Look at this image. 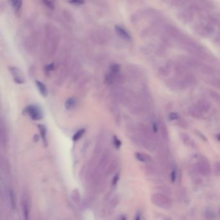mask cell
<instances>
[{"label": "cell", "mask_w": 220, "mask_h": 220, "mask_svg": "<svg viewBox=\"0 0 220 220\" xmlns=\"http://www.w3.org/2000/svg\"><path fill=\"white\" fill-rule=\"evenodd\" d=\"M152 201L155 205L164 209H169L172 207L171 199L161 192L154 194L152 197Z\"/></svg>", "instance_id": "6da1fadb"}, {"label": "cell", "mask_w": 220, "mask_h": 220, "mask_svg": "<svg viewBox=\"0 0 220 220\" xmlns=\"http://www.w3.org/2000/svg\"><path fill=\"white\" fill-rule=\"evenodd\" d=\"M24 113H27L29 114L33 120H40L43 118V113L40 107L36 105H30L25 108Z\"/></svg>", "instance_id": "7a4b0ae2"}, {"label": "cell", "mask_w": 220, "mask_h": 220, "mask_svg": "<svg viewBox=\"0 0 220 220\" xmlns=\"http://www.w3.org/2000/svg\"><path fill=\"white\" fill-rule=\"evenodd\" d=\"M197 168L200 174L204 176H208L210 174V167L209 162L207 158L203 157L200 158L197 163Z\"/></svg>", "instance_id": "3957f363"}, {"label": "cell", "mask_w": 220, "mask_h": 220, "mask_svg": "<svg viewBox=\"0 0 220 220\" xmlns=\"http://www.w3.org/2000/svg\"><path fill=\"white\" fill-rule=\"evenodd\" d=\"M9 71L13 77L14 82L18 84H24L25 82L24 76L19 68L16 67H10Z\"/></svg>", "instance_id": "277c9868"}, {"label": "cell", "mask_w": 220, "mask_h": 220, "mask_svg": "<svg viewBox=\"0 0 220 220\" xmlns=\"http://www.w3.org/2000/svg\"><path fill=\"white\" fill-rule=\"evenodd\" d=\"M115 30L118 35L123 40H125L127 41H130L132 40V38H131L130 34L125 29L122 27L121 26L118 25H115Z\"/></svg>", "instance_id": "5b68a950"}, {"label": "cell", "mask_w": 220, "mask_h": 220, "mask_svg": "<svg viewBox=\"0 0 220 220\" xmlns=\"http://www.w3.org/2000/svg\"><path fill=\"white\" fill-rule=\"evenodd\" d=\"M196 106L203 114L208 113L211 109V104L206 99L199 100Z\"/></svg>", "instance_id": "8992f818"}, {"label": "cell", "mask_w": 220, "mask_h": 220, "mask_svg": "<svg viewBox=\"0 0 220 220\" xmlns=\"http://www.w3.org/2000/svg\"><path fill=\"white\" fill-rule=\"evenodd\" d=\"M181 82L183 83L184 87L186 88L194 85L196 82V80L194 75L191 74V73H187L183 76V78L181 80Z\"/></svg>", "instance_id": "52a82bcc"}, {"label": "cell", "mask_w": 220, "mask_h": 220, "mask_svg": "<svg viewBox=\"0 0 220 220\" xmlns=\"http://www.w3.org/2000/svg\"><path fill=\"white\" fill-rule=\"evenodd\" d=\"M38 127L40 130V136L42 141H43L44 146H47L48 145V141L47 138V130H46V127L44 125H38Z\"/></svg>", "instance_id": "ba28073f"}, {"label": "cell", "mask_w": 220, "mask_h": 220, "mask_svg": "<svg viewBox=\"0 0 220 220\" xmlns=\"http://www.w3.org/2000/svg\"><path fill=\"white\" fill-rule=\"evenodd\" d=\"M35 83L37 88H38V90H39L40 92V94L43 96V97H47L48 96V89L45 85L38 80L36 81Z\"/></svg>", "instance_id": "9c48e42d"}, {"label": "cell", "mask_w": 220, "mask_h": 220, "mask_svg": "<svg viewBox=\"0 0 220 220\" xmlns=\"http://www.w3.org/2000/svg\"><path fill=\"white\" fill-rule=\"evenodd\" d=\"M160 130L162 138L165 141H167L168 140V131L166 125L163 122L160 123Z\"/></svg>", "instance_id": "30bf717a"}, {"label": "cell", "mask_w": 220, "mask_h": 220, "mask_svg": "<svg viewBox=\"0 0 220 220\" xmlns=\"http://www.w3.org/2000/svg\"><path fill=\"white\" fill-rule=\"evenodd\" d=\"M189 113L192 116L197 118H201L203 116V113L197 108L196 106L191 107L189 109Z\"/></svg>", "instance_id": "8fae6325"}, {"label": "cell", "mask_w": 220, "mask_h": 220, "mask_svg": "<svg viewBox=\"0 0 220 220\" xmlns=\"http://www.w3.org/2000/svg\"><path fill=\"white\" fill-rule=\"evenodd\" d=\"M9 1L12 5L13 9L16 13L20 12L22 7V0H9Z\"/></svg>", "instance_id": "7c38bea8"}, {"label": "cell", "mask_w": 220, "mask_h": 220, "mask_svg": "<svg viewBox=\"0 0 220 220\" xmlns=\"http://www.w3.org/2000/svg\"><path fill=\"white\" fill-rule=\"evenodd\" d=\"M214 32V29L212 26L209 25L204 26L201 30V33L204 36H210L212 35V34Z\"/></svg>", "instance_id": "4fadbf2b"}, {"label": "cell", "mask_w": 220, "mask_h": 220, "mask_svg": "<svg viewBox=\"0 0 220 220\" xmlns=\"http://www.w3.org/2000/svg\"><path fill=\"white\" fill-rule=\"evenodd\" d=\"M77 103V100L75 98H68L65 103V107L67 110H70L74 107Z\"/></svg>", "instance_id": "5bb4252c"}, {"label": "cell", "mask_w": 220, "mask_h": 220, "mask_svg": "<svg viewBox=\"0 0 220 220\" xmlns=\"http://www.w3.org/2000/svg\"><path fill=\"white\" fill-rule=\"evenodd\" d=\"M121 71V65L118 63L113 64L110 67V73L109 74L114 76L115 74H118Z\"/></svg>", "instance_id": "9a60e30c"}, {"label": "cell", "mask_w": 220, "mask_h": 220, "mask_svg": "<svg viewBox=\"0 0 220 220\" xmlns=\"http://www.w3.org/2000/svg\"><path fill=\"white\" fill-rule=\"evenodd\" d=\"M175 70L177 75L181 76H184L185 74L188 73L187 68L185 66H183V65H177L176 67Z\"/></svg>", "instance_id": "2e32d148"}, {"label": "cell", "mask_w": 220, "mask_h": 220, "mask_svg": "<svg viewBox=\"0 0 220 220\" xmlns=\"http://www.w3.org/2000/svg\"><path fill=\"white\" fill-rule=\"evenodd\" d=\"M136 157L137 159L141 162H147L151 161V158L149 156H146L145 154H143L141 153L137 152L136 153Z\"/></svg>", "instance_id": "e0dca14e"}, {"label": "cell", "mask_w": 220, "mask_h": 220, "mask_svg": "<svg viewBox=\"0 0 220 220\" xmlns=\"http://www.w3.org/2000/svg\"><path fill=\"white\" fill-rule=\"evenodd\" d=\"M9 196H10V199L11 207H12V208L13 210H15L16 208V197H15L14 192L13 190H10Z\"/></svg>", "instance_id": "ac0fdd59"}, {"label": "cell", "mask_w": 220, "mask_h": 220, "mask_svg": "<svg viewBox=\"0 0 220 220\" xmlns=\"http://www.w3.org/2000/svg\"><path fill=\"white\" fill-rule=\"evenodd\" d=\"M85 132V130L84 129H80L78 131H77V132L74 134V136H73V137H72V140L74 141H77L78 140H79V139L82 138V136H83V135L84 134Z\"/></svg>", "instance_id": "d6986e66"}, {"label": "cell", "mask_w": 220, "mask_h": 220, "mask_svg": "<svg viewBox=\"0 0 220 220\" xmlns=\"http://www.w3.org/2000/svg\"><path fill=\"white\" fill-rule=\"evenodd\" d=\"M181 139L182 140L183 142L184 143L185 145H191L192 143V141L191 140L190 137H189V136H188V135L186 134H185V133L181 134Z\"/></svg>", "instance_id": "ffe728a7"}, {"label": "cell", "mask_w": 220, "mask_h": 220, "mask_svg": "<svg viewBox=\"0 0 220 220\" xmlns=\"http://www.w3.org/2000/svg\"><path fill=\"white\" fill-rule=\"evenodd\" d=\"M177 168L176 166H173L171 174V180L172 182H174V181H176L177 178Z\"/></svg>", "instance_id": "44dd1931"}, {"label": "cell", "mask_w": 220, "mask_h": 220, "mask_svg": "<svg viewBox=\"0 0 220 220\" xmlns=\"http://www.w3.org/2000/svg\"><path fill=\"white\" fill-rule=\"evenodd\" d=\"M43 2L46 7H47L49 9L54 10L55 9V5L54 4L53 2L50 1V0H43Z\"/></svg>", "instance_id": "7402d4cb"}, {"label": "cell", "mask_w": 220, "mask_h": 220, "mask_svg": "<svg viewBox=\"0 0 220 220\" xmlns=\"http://www.w3.org/2000/svg\"><path fill=\"white\" fill-rule=\"evenodd\" d=\"M160 73L163 76H167V75L169 74V72H170V71L168 68L166 67H162L160 68Z\"/></svg>", "instance_id": "603a6c76"}, {"label": "cell", "mask_w": 220, "mask_h": 220, "mask_svg": "<svg viewBox=\"0 0 220 220\" xmlns=\"http://www.w3.org/2000/svg\"><path fill=\"white\" fill-rule=\"evenodd\" d=\"M168 118L170 120H171V121L177 120V119H180V116L176 113H171L168 115Z\"/></svg>", "instance_id": "cb8c5ba5"}, {"label": "cell", "mask_w": 220, "mask_h": 220, "mask_svg": "<svg viewBox=\"0 0 220 220\" xmlns=\"http://www.w3.org/2000/svg\"><path fill=\"white\" fill-rule=\"evenodd\" d=\"M113 143H114V146H116V149L120 148V146L121 145V142L116 136L113 137Z\"/></svg>", "instance_id": "d4e9b609"}, {"label": "cell", "mask_w": 220, "mask_h": 220, "mask_svg": "<svg viewBox=\"0 0 220 220\" xmlns=\"http://www.w3.org/2000/svg\"><path fill=\"white\" fill-rule=\"evenodd\" d=\"M24 214L25 219H28L29 218V207L26 202L24 203Z\"/></svg>", "instance_id": "484cf974"}, {"label": "cell", "mask_w": 220, "mask_h": 220, "mask_svg": "<svg viewBox=\"0 0 220 220\" xmlns=\"http://www.w3.org/2000/svg\"><path fill=\"white\" fill-rule=\"evenodd\" d=\"M211 96L215 101H216V102L220 103V95L218 94L217 92H211Z\"/></svg>", "instance_id": "4316f807"}, {"label": "cell", "mask_w": 220, "mask_h": 220, "mask_svg": "<svg viewBox=\"0 0 220 220\" xmlns=\"http://www.w3.org/2000/svg\"><path fill=\"white\" fill-rule=\"evenodd\" d=\"M69 3L76 5H81L84 4V0H70L68 1Z\"/></svg>", "instance_id": "83f0119b"}, {"label": "cell", "mask_w": 220, "mask_h": 220, "mask_svg": "<svg viewBox=\"0 0 220 220\" xmlns=\"http://www.w3.org/2000/svg\"><path fill=\"white\" fill-rule=\"evenodd\" d=\"M177 125H178L180 127H181V128H186V127L188 126L187 122L185 121L184 119H177Z\"/></svg>", "instance_id": "f1b7e54d"}, {"label": "cell", "mask_w": 220, "mask_h": 220, "mask_svg": "<svg viewBox=\"0 0 220 220\" xmlns=\"http://www.w3.org/2000/svg\"><path fill=\"white\" fill-rule=\"evenodd\" d=\"M214 172L217 175H220V161L216 163L214 165Z\"/></svg>", "instance_id": "f546056e"}, {"label": "cell", "mask_w": 220, "mask_h": 220, "mask_svg": "<svg viewBox=\"0 0 220 220\" xmlns=\"http://www.w3.org/2000/svg\"><path fill=\"white\" fill-rule=\"evenodd\" d=\"M55 68V66H54V63H51L48 65L47 67H46V71H48V72H50V71H53L54 69Z\"/></svg>", "instance_id": "4dcf8cb0"}, {"label": "cell", "mask_w": 220, "mask_h": 220, "mask_svg": "<svg viewBox=\"0 0 220 220\" xmlns=\"http://www.w3.org/2000/svg\"><path fill=\"white\" fill-rule=\"evenodd\" d=\"M119 173H118L114 177L113 180V185H116L117 183H118V181H119Z\"/></svg>", "instance_id": "1f68e13d"}, {"label": "cell", "mask_w": 220, "mask_h": 220, "mask_svg": "<svg viewBox=\"0 0 220 220\" xmlns=\"http://www.w3.org/2000/svg\"><path fill=\"white\" fill-rule=\"evenodd\" d=\"M173 2L174 3V4L176 5H181L182 4H184L185 0H173Z\"/></svg>", "instance_id": "d6a6232c"}, {"label": "cell", "mask_w": 220, "mask_h": 220, "mask_svg": "<svg viewBox=\"0 0 220 220\" xmlns=\"http://www.w3.org/2000/svg\"><path fill=\"white\" fill-rule=\"evenodd\" d=\"M196 134H198V136L201 138H202V140H203V141H207V138H206V137L205 136H204V135H203L202 133H201L200 132H198H198H196Z\"/></svg>", "instance_id": "836d02e7"}, {"label": "cell", "mask_w": 220, "mask_h": 220, "mask_svg": "<svg viewBox=\"0 0 220 220\" xmlns=\"http://www.w3.org/2000/svg\"><path fill=\"white\" fill-rule=\"evenodd\" d=\"M39 140H40L39 136H38V134L34 135V141H35V142H38V141H39Z\"/></svg>", "instance_id": "e575fe53"}, {"label": "cell", "mask_w": 220, "mask_h": 220, "mask_svg": "<svg viewBox=\"0 0 220 220\" xmlns=\"http://www.w3.org/2000/svg\"><path fill=\"white\" fill-rule=\"evenodd\" d=\"M216 84H217V85L220 88V79H218L217 81V82H216Z\"/></svg>", "instance_id": "d590c367"}, {"label": "cell", "mask_w": 220, "mask_h": 220, "mask_svg": "<svg viewBox=\"0 0 220 220\" xmlns=\"http://www.w3.org/2000/svg\"><path fill=\"white\" fill-rule=\"evenodd\" d=\"M217 138H218V140L220 141V134H218V136H217Z\"/></svg>", "instance_id": "8d00e7d4"}]
</instances>
